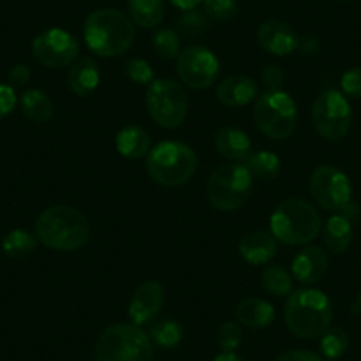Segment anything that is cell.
<instances>
[{"label": "cell", "mask_w": 361, "mask_h": 361, "mask_svg": "<svg viewBox=\"0 0 361 361\" xmlns=\"http://www.w3.org/2000/svg\"><path fill=\"white\" fill-rule=\"evenodd\" d=\"M87 48L99 57H117L135 43V25L117 9H96L83 23Z\"/></svg>", "instance_id": "1"}, {"label": "cell", "mask_w": 361, "mask_h": 361, "mask_svg": "<svg viewBox=\"0 0 361 361\" xmlns=\"http://www.w3.org/2000/svg\"><path fill=\"white\" fill-rule=\"evenodd\" d=\"M36 238L55 252H75L87 245L90 225L71 206H51L36 220Z\"/></svg>", "instance_id": "2"}, {"label": "cell", "mask_w": 361, "mask_h": 361, "mask_svg": "<svg viewBox=\"0 0 361 361\" xmlns=\"http://www.w3.org/2000/svg\"><path fill=\"white\" fill-rule=\"evenodd\" d=\"M283 319L289 331L298 338H317L331 324V301L322 290L298 289L287 298Z\"/></svg>", "instance_id": "3"}, {"label": "cell", "mask_w": 361, "mask_h": 361, "mask_svg": "<svg viewBox=\"0 0 361 361\" xmlns=\"http://www.w3.org/2000/svg\"><path fill=\"white\" fill-rule=\"evenodd\" d=\"M269 227L276 241L298 246L308 245L321 234L322 220L312 204L290 197L275 207L269 218Z\"/></svg>", "instance_id": "4"}, {"label": "cell", "mask_w": 361, "mask_h": 361, "mask_svg": "<svg viewBox=\"0 0 361 361\" xmlns=\"http://www.w3.org/2000/svg\"><path fill=\"white\" fill-rule=\"evenodd\" d=\"M195 151L183 142H161L149 151L145 169L149 177L161 186L186 185L197 172Z\"/></svg>", "instance_id": "5"}, {"label": "cell", "mask_w": 361, "mask_h": 361, "mask_svg": "<svg viewBox=\"0 0 361 361\" xmlns=\"http://www.w3.org/2000/svg\"><path fill=\"white\" fill-rule=\"evenodd\" d=\"M96 361H154L151 338L140 326L112 324L96 342Z\"/></svg>", "instance_id": "6"}, {"label": "cell", "mask_w": 361, "mask_h": 361, "mask_svg": "<svg viewBox=\"0 0 361 361\" xmlns=\"http://www.w3.org/2000/svg\"><path fill=\"white\" fill-rule=\"evenodd\" d=\"M253 123L266 137L287 140L298 124L296 103L283 90H266L253 105Z\"/></svg>", "instance_id": "7"}, {"label": "cell", "mask_w": 361, "mask_h": 361, "mask_svg": "<svg viewBox=\"0 0 361 361\" xmlns=\"http://www.w3.org/2000/svg\"><path fill=\"white\" fill-rule=\"evenodd\" d=\"M253 177L245 165L227 163L211 173L207 199L216 209L235 211L245 206L253 192Z\"/></svg>", "instance_id": "8"}, {"label": "cell", "mask_w": 361, "mask_h": 361, "mask_svg": "<svg viewBox=\"0 0 361 361\" xmlns=\"http://www.w3.org/2000/svg\"><path fill=\"white\" fill-rule=\"evenodd\" d=\"M149 116L166 130H176L188 116V94L176 80H154L149 83L145 96Z\"/></svg>", "instance_id": "9"}, {"label": "cell", "mask_w": 361, "mask_h": 361, "mask_svg": "<svg viewBox=\"0 0 361 361\" xmlns=\"http://www.w3.org/2000/svg\"><path fill=\"white\" fill-rule=\"evenodd\" d=\"M310 193L322 209L345 214L349 218L356 213L349 177L336 166L321 165L312 172Z\"/></svg>", "instance_id": "10"}, {"label": "cell", "mask_w": 361, "mask_h": 361, "mask_svg": "<svg viewBox=\"0 0 361 361\" xmlns=\"http://www.w3.org/2000/svg\"><path fill=\"white\" fill-rule=\"evenodd\" d=\"M312 123L326 140H342L353 124V110L345 96L335 89L322 90L312 105Z\"/></svg>", "instance_id": "11"}, {"label": "cell", "mask_w": 361, "mask_h": 361, "mask_svg": "<svg viewBox=\"0 0 361 361\" xmlns=\"http://www.w3.org/2000/svg\"><path fill=\"white\" fill-rule=\"evenodd\" d=\"M32 54L44 68L62 69L75 64L80 54V43L68 30L48 29L36 36Z\"/></svg>", "instance_id": "12"}, {"label": "cell", "mask_w": 361, "mask_h": 361, "mask_svg": "<svg viewBox=\"0 0 361 361\" xmlns=\"http://www.w3.org/2000/svg\"><path fill=\"white\" fill-rule=\"evenodd\" d=\"M176 68L180 82L197 90L211 87L220 75V62L216 55L209 48L199 44L180 51Z\"/></svg>", "instance_id": "13"}, {"label": "cell", "mask_w": 361, "mask_h": 361, "mask_svg": "<svg viewBox=\"0 0 361 361\" xmlns=\"http://www.w3.org/2000/svg\"><path fill=\"white\" fill-rule=\"evenodd\" d=\"M165 303V289L156 280H147L140 283L135 290L128 307V315L135 326L149 324L158 317Z\"/></svg>", "instance_id": "14"}, {"label": "cell", "mask_w": 361, "mask_h": 361, "mask_svg": "<svg viewBox=\"0 0 361 361\" xmlns=\"http://www.w3.org/2000/svg\"><path fill=\"white\" fill-rule=\"evenodd\" d=\"M257 41L264 50L276 57H286L300 47V36L296 30L280 20L264 22L257 30Z\"/></svg>", "instance_id": "15"}, {"label": "cell", "mask_w": 361, "mask_h": 361, "mask_svg": "<svg viewBox=\"0 0 361 361\" xmlns=\"http://www.w3.org/2000/svg\"><path fill=\"white\" fill-rule=\"evenodd\" d=\"M328 253L319 246H307L293 259V275L301 283H317L328 271Z\"/></svg>", "instance_id": "16"}, {"label": "cell", "mask_w": 361, "mask_h": 361, "mask_svg": "<svg viewBox=\"0 0 361 361\" xmlns=\"http://www.w3.org/2000/svg\"><path fill=\"white\" fill-rule=\"evenodd\" d=\"M239 255L252 266H262L276 255L279 241L273 234L264 231H253L243 235L239 241Z\"/></svg>", "instance_id": "17"}, {"label": "cell", "mask_w": 361, "mask_h": 361, "mask_svg": "<svg viewBox=\"0 0 361 361\" xmlns=\"http://www.w3.org/2000/svg\"><path fill=\"white\" fill-rule=\"evenodd\" d=\"M255 82L248 76L232 75L216 87V98L225 106H245L257 98Z\"/></svg>", "instance_id": "18"}, {"label": "cell", "mask_w": 361, "mask_h": 361, "mask_svg": "<svg viewBox=\"0 0 361 361\" xmlns=\"http://www.w3.org/2000/svg\"><path fill=\"white\" fill-rule=\"evenodd\" d=\"M99 66L92 57H82L68 73V85L76 96L92 94L99 85Z\"/></svg>", "instance_id": "19"}, {"label": "cell", "mask_w": 361, "mask_h": 361, "mask_svg": "<svg viewBox=\"0 0 361 361\" xmlns=\"http://www.w3.org/2000/svg\"><path fill=\"white\" fill-rule=\"evenodd\" d=\"M214 147L224 158L232 159V161H241L248 158L252 152V144L245 131L238 128L225 126L220 128L214 135Z\"/></svg>", "instance_id": "20"}, {"label": "cell", "mask_w": 361, "mask_h": 361, "mask_svg": "<svg viewBox=\"0 0 361 361\" xmlns=\"http://www.w3.org/2000/svg\"><path fill=\"white\" fill-rule=\"evenodd\" d=\"M235 317L246 328H267L275 321V308L269 301L260 300V298H246L235 308Z\"/></svg>", "instance_id": "21"}, {"label": "cell", "mask_w": 361, "mask_h": 361, "mask_svg": "<svg viewBox=\"0 0 361 361\" xmlns=\"http://www.w3.org/2000/svg\"><path fill=\"white\" fill-rule=\"evenodd\" d=\"M353 224H350V218L345 214H333L324 225V231H322V241L324 246L331 253H343L349 250L350 243H353Z\"/></svg>", "instance_id": "22"}, {"label": "cell", "mask_w": 361, "mask_h": 361, "mask_svg": "<svg viewBox=\"0 0 361 361\" xmlns=\"http://www.w3.org/2000/svg\"><path fill=\"white\" fill-rule=\"evenodd\" d=\"M116 145L119 154H123L124 158L140 159L151 151V137L144 128L130 124L117 133Z\"/></svg>", "instance_id": "23"}, {"label": "cell", "mask_w": 361, "mask_h": 361, "mask_svg": "<svg viewBox=\"0 0 361 361\" xmlns=\"http://www.w3.org/2000/svg\"><path fill=\"white\" fill-rule=\"evenodd\" d=\"M131 22L142 29H154L165 18V0H128Z\"/></svg>", "instance_id": "24"}, {"label": "cell", "mask_w": 361, "mask_h": 361, "mask_svg": "<svg viewBox=\"0 0 361 361\" xmlns=\"http://www.w3.org/2000/svg\"><path fill=\"white\" fill-rule=\"evenodd\" d=\"M20 106L23 116L32 123H48L54 117V102L48 98L47 92L39 89H29L20 96Z\"/></svg>", "instance_id": "25"}, {"label": "cell", "mask_w": 361, "mask_h": 361, "mask_svg": "<svg viewBox=\"0 0 361 361\" xmlns=\"http://www.w3.org/2000/svg\"><path fill=\"white\" fill-rule=\"evenodd\" d=\"M245 166L252 177H257L260 180L275 179L282 170V161L275 152L269 151H257L250 152L248 158L245 159Z\"/></svg>", "instance_id": "26"}, {"label": "cell", "mask_w": 361, "mask_h": 361, "mask_svg": "<svg viewBox=\"0 0 361 361\" xmlns=\"http://www.w3.org/2000/svg\"><path fill=\"white\" fill-rule=\"evenodd\" d=\"M36 235H32L27 231H22V228H16V231H11L4 238L2 252H4V255L11 257V259H25V257H29L36 250Z\"/></svg>", "instance_id": "27"}, {"label": "cell", "mask_w": 361, "mask_h": 361, "mask_svg": "<svg viewBox=\"0 0 361 361\" xmlns=\"http://www.w3.org/2000/svg\"><path fill=\"white\" fill-rule=\"evenodd\" d=\"M262 287L271 296L283 298L293 293V276L282 266H267L262 271Z\"/></svg>", "instance_id": "28"}, {"label": "cell", "mask_w": 361, "mask_h": 361, "mask_svg": "<svg viewBox=\"0 0 361 361\" xmlns=\"http://www.w3.org/2000/svg\"><path fill=\"white\" fill-rule=\"evenodd\" d=\"M349 349V335L342 328H328L321 335V350L326 360H340Z\"/></svg>", "instance_id": "29"}, {"label": "cell", "mask_w": 361, "mask_h": 361, "mask_svg": "<svg viewBox=\"0 0 361 361\" xmlns=\"http://www.w3.org/2000/svg\"><path fill=\"white\" fill-rule=\"evenodd\" d=\"M149 338L154 340L159 347L165 349H173L183 340V326L173 319H163V321L156 322L149 331Z\"/></svg>", "instance_id": "30"}, {"label": "cell", "mask_w": 361, "mask_h": 361, "mask_svg": "<svg viewBox=\"0 0 361 361\" xmlns=\"http://www.w3.org/2000/svg\"><path fill=\"white\" fill-rule=\"evenodd\" d=\"M152 48L158 54V57L165 59V61H172L177 59L180 54V37L176 30L172 29H161L154 32L151 39Z\"/></svg>", "instance_id": "31"}, {"label": "cell", "mask_w": 361, "mask_h": 361, "mask_svg": "<svg viewBox=\"0 0 361 361\" xmlns=\"http://www.w3.org/2000/svg\"><path fill=\"white\" fill-rule=\"evenodd\" d=\"M177 30L185 36H200L209 29V22H207V15L197 9H188L183 11V15L177 18L176 22Z\"/></svg>", "instance_id": "32"}, {"label": "cell", "mask_w": 361, "mask_h": 361, "mask_svg": "<svg viewBox=\"0 0 361 361\" xmlns=\"http://www.w3.org/2000/svg\"><path fill=\"white\" fill-rule=\"evenodd\" d=\"M204 13L214 22H231L238 16V0H204Z\"/></svg>", "instance_id": "33"}, {"label": "cell", "mask_w": 361, "mask_h": 361, "mask_svg": "<svg viewBox=\"0 0 361 361\" xmlns=\"http://www.w3.org/2000/svg\"><path fill=\"white\" fill-rule=\"evenodd\" d=\"M218 345L224 353H234L235 349H239L243 342V331L241 326L238 322H224V324L218 328L216 333Z\"/></svg>", "instance_id": "34"}, {"label": "cell", "mask_w": 361, "mask_h": 361, "mask_svg": "<svg viewBox=\"0 0 361 361\" xmlns=\"http://www.w3.org/2000/svg\"><path fill=\"white\" fill-rule=\"evenodd\" d=\"M124 71H126V76L133 83H138V85H149L154 78V73H152L151 64L144 59H130L124 66Z\"/></svg>", "instance_id": "35"}, {"label": "cell", "mask_w": 361, "mask_h": 361, "mask_svg": "<svg viewBox=\"0 0 361 361\" xmlns=\"http://www.w3.org/2000/svg\"><path fill=\"white\" fill-rule=\"evenodd\" d=\"M340 85H342L343 94L354 99H361V68H353L343 73Z\"/></svg>", "instance_id": "36"}, {"label": "cell", "mask_w": 361, "mask_h": 361, "mask_svg": "<svg viewBox=\"0 0 361 361\" xmlns=\"http://www.w3.org/2000/svg\"><path fill=\"white\" fill-rule=\"evenodd\" d=\"M260 78H262L264 87H266L269 92L271 90H280V87H282L283 83V71L280 69V66L267 64L266 68L262 69V73H260Z\"/></svg>", "instance_id": "37"}, {"label": "cell", "mask_w": 361, "mask_h": 361, "mask_svg": "<svg viewBox=\"0 0 361 361\" xmlns=\"http://www.w3.org/2000/svg\"><path fill=\"white\" fill-rule=\"evenodd\" d=\"M18 98L16 92L9 83H0V119L8 117L15 110Z\"/></svg>", "instance_id": "38"}, {"label": "cell", "mask_w": 361, "mask_h": 361, "mask_svg": "<svg viewBox=\"0 0 361 361\" xmlns=\"http://www.w3.org/2000/svg\"><path fill=\"white\" fill-rule=\"evenodd\" d=\"M30 80V69L25 64H16L9 69L8 82L13 89H20V87L27 85Z\"/></svg>", "instance_id": "39"}, {"label": "cell", "mask_w": 361, "mask_h": 361, "mask_svg": "<svg viewBox=\"0 0 361 361\" xmlns=\"http://www.w3.org/2000/svg\"><path fill=\"white\" fill-rule=\"evenodd\" d=\"M275 361H324L322 356L305 349H289L286 353L279 354Z\"/></svg>", "instance_id": "40"}, {"label": "cell", "mask_w": 361, "mask_h": 361, "mask_svg": "<svg viewBox=\"0 0 361 361\" xmlns=\"http://www.w3.org/2000/svg\"><path fill=\"white\" fill-rule=\"evenodd\" d=\"M319 48H321V43H319L317 37L312 36V34H307V36L300 37V47H298V50H300L301 54L314 55L317 54Z\"/></svg>", "instance_id": "41"}, {"label": "cell", "mask_w": 361, "mask_h": 361, "mask_svg": "<svg viewBox=\"0 0 361 361\" xmlns=\"http://www.w3.org/2000/svg\"><path fill=\"white\" fill-rule=\"evenodd\" d=\"M169 2L183 11H188V9H197V6L202 4L204 0H169Z\"/></svg>", "instance_id": "42"}, {"label": "cell", "mask_w": 361, "mask_h": 361, "mask_svg": "<svg viewBox=\"0 0 361 361\" xmlns=\"http://www.w3.org/2000/svg\"><path fill=\"white\" fill-rule=\"evenodd\" d=\"M213 361H245L241 356H238L235 353H221L214 357Z\"/></svg>", "instance_id": "43"}, {"label": "cell", "mask_w": 361, "mask_h": 361, "mask_svg": "<svg viewBox=\"0 0 361 361\" xmlns=\"http://www.w3.org/2000/svg\"><path fill=\"white\" fill-rule=\"evenodd\" d=\"M338 2H350V0H338Z\"/></svg>", "instance_id": "44"}, {"label": "cell", "mask_w": 361, "mask_h": 361, "mask_svg": "<svg viewBox=\"0 0 361 361\" xmlns=\"http://www.w3.org/2000/svg\"><path fill=\"white\" fill-rule=\"evenodd\" d=\"M360 308H361V290H360Z\"/></svg>", "instance_id": "45"}]
</instances>
